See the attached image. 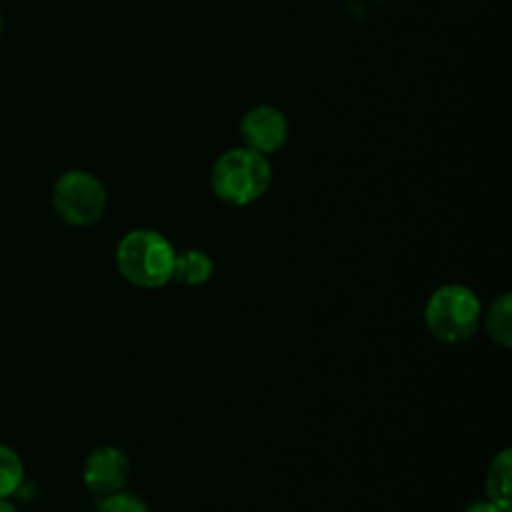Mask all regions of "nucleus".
I'll list each match as a JSON object with an SVG mask.
<instances>
[{
  "mask_svg": "<svg viewBox=\"0 0 512 512\" xmlns=\"http://www.w3.org/2000/svg\"><path fill=\"white\" fill-rule=\"evenodd\" d=\"M270 183H273V165H270L268 155L255 153L245 145L225 150L215 160L213 173H210L213 193L223 203L235 205V208H245L263 198Z\"/></svg>",
  "mask_w": 512,
  "mask_h": 512,
  "instance_id": "nucleus-2",
  "label": "nucleus"
},
{
  "mask_svg": "<svg viewBox=\"0 0 512 512\" xmlns=\"http://www.w3.org/2000/svg\"><path fill=\"white\" fill-rule=\"evenodd\" d=\"M485 493L500 508H512V453L508 448L498 453L490 463L488 475H485Z\"/></svg>",
  "mask_w": 512,
  "mask_h": 512,
  "instance_id": "nucleus-7",
  "label": "nucleus"
},
{
  "mask_svg": "<svg viewBox=\"0 0 512 512\" xmlns=\"http://www.w3.org/2000/svg\"><path fill=\"white\" fill-rule=\"evenodd\" d=\"M465 512H510V510L500 508V505H495L493 500H483V503H473Z\"/></svg>",
  "mask_w": 512,
  "mask_h": 512,
  "instance_id": "nucleus-12",
  "label": "nucleus"
},
{
  "mask_svg": "<svg viewBox=\"0 0 512 512\" xmlns=\"http://www.w3.org/2000/svg\"><path fill=\"white\" fill-rule=\"evenodd\" d=\"M95 512H150V508L145 505L143 498H138V495L120 490V493H113V495H105V498H100V505H98V510H95Z\"/></svg>",
  "mask_w": 512,
  "mask_h": 512,
  "instance_id": "nucleus-11",
  "label": "nucleus"
},
{
  "mask_svg": "<svg viewBox=\"0 0 512 512\" xmlns=\"http://www.w3.org/2000/svg\"><path fill=\"white\" fill-rule=\"evenodd\" d=\"M288 118L275 105H255L240 120V138L245 148L260 155H273L288 140Z\"/></svg>",
  "mask_w": 512,
  "mask_h": 512,
  "instance_id": "nucleus-5",
  "label": "nucleus"
},
{
  "mask_svg": "<svg viewBox=\"0 0 512 512\" xmlns=\"http://www.w3.org/2000/svg\"><path fill=\"white\" fill-rule=\"evenodd\" d=\"M130 458L115 445H103L85 458L83 483L98 498L125 490L130 480Z\"/></svg>",
  "mask_w": 512,
  "mask_h": 512,
  "instance_id": "nucleus-6",
  "label": "nucleus"
},
{
  "mask_svg": "<svg viewBox=\"0 0 512 512\" xmlns=\"http://www.w3.org/2000/svg\"><path fill=\"white\" fill-rule=\"evenodd\" d=\"M0 512H18V510H15V505L10 503V500H0Z\"/></svg>",
  "mask_w": 512,
  "mask_h": 512,
  "instance_id": "nucleus-13",
  "label": "nucleus"
},
{
  "mask_svg": "<svg viewBox=\"0 0 512 512\" xmlns=\"http://www.w3.org/2000/svg\"><path fill=\"white\" fill-rule=\"evenodd\" d=\"M425 328L435 340L448 345L473 338L483 320V303L468 285L448 283L435 290L423 310Z\"/></svg>",
  "mask_w": 512,
  "mask_h": 512,
  "instance_id": "nucleus-3",
  "label": "nucleus"
},
{
  "mask_svg": "<svg viewBox=\"0 0 512 512\" xmlns=\"http://www.w3.org/2000/svg\"><path fill=\"white\" fill-rule=\"evenodd\" d=\"M25 483V465L13 448L0 443V500H10Z\"/></svg>",
  "mask_w": 512,
  "mask_h": 512,
  "instance_id": "nucleus-10",
  "label": "nucleus"
},
{
  "mask_svg": "<svg viewBox=\"0 0 512 512\" xmlns=\"http://www.w3.org/2000/svg\"><path fill=\"white\" fill-rule=\"evenodd\" d=\"M213 278V260L205 250L190 248L183 253H175L173 280L183 285H203Z\"/></svg>",
  "mask_w": 512,
  "mask_h": 512,
  "instance_id": "nucleus-8",
  "label": "nucleus"
},
{
  "mask_svg": "<svg viewBox=\"0 0 512 512\" xmlns=\"http://www.w3.org/2000/svg\"><path fill=\"white\" fill-rule=\"evenodd\" d=\"M53 208L73 228H88L105 215L108 195L103 183L88 170H65L53 185Z\"/></svg>",
  "mask_w": 512,
  "mask_h": 512,
  "instance_id": "nucleus-4",
  "label": "nucleus"
},
{
  "mask_svg": "<svg viewBox=\"0 0 512 512\" xmlns=\"http://www.w3.org/2000/svg\"><path fill=\"white\" fill-rule=\"evenodd\" d=\"M480 325H485L490 340L498 343L500 348H510L512 345V295L503 293L493 305L488 308V313L483 310V320Z\"/></svg>",
  "mask_w": 512,
  "mask_h": 512,
  "instance_id": "nucleus-9",
  "label": "nucleus"
},
{
  "mask_svg": "<svg viewBox=\"0 0 512 512\" xmlns=\"http://www.w3.org/2000/svg\"><path fill=\"white\" fill-rule=\"evenodd\" d=\"M120 275L130 285L143 290L163 288L173 280L175 248L158 230L138 228L120 238L115 250Z\"/></svg>",
  "mask_w": 512,
  "mask_h": 512,
  "instance_id": "nucleus-1",
  "label": "nucleus"
},
{
  "mask_svg": "<svg viewBox=\"0 0 512 512\" xmlns=\"http://www.w3.org/2000/svg\"><path fill=\"white\" fill-rule=\"evenodd\" d=\"M0 33H3V18H0Z\"/></svg>",
  "mask_w": 512,
  "mask_h": 512,
  "instance_id": "nucleus-14",
  "label": "nucleus"
}]
</instances>
